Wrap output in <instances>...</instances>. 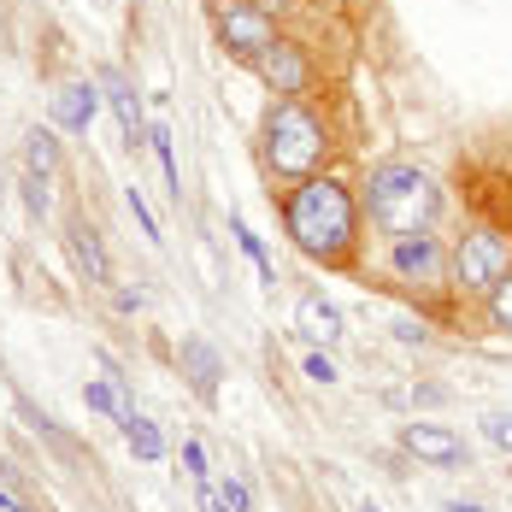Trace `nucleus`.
Masks as SVG:
<instances>
[{"instance_id": "nucleus-10", "label": "nucleus", "mask_w": 512, "mask_h": 512, "mask_svg": "<svg viewBox=\"0 0 512 512\" xmlns=\"http://www.w3.org/2000/svg\"><path fill=\"white\" fill-rule=\"evenodd\" d=\"M48 112H53V130L89 136V124H95V112H101V83H59Z\"/></svg>"}, {"instance_id": "nucleus-22", "label": "nucleus", "mask_w": 512, "mask_h": 512, "mask_svg": "<svg viewBox=\"0 0 512 512\" xmlns=\"http://www.w3.org/2000/svg\"><path fill=\"white\" fill-rule=\"evenodd\" d=\"M483 442L512 454V412H483Z\"/></svg>"}, {"instance_id": "nucleus-9", "label": "nucleus", "mask_w": 512, "mask_h": 512, "mask_svg": "<svg viewBox=\"0 0 512 512\" xmlns=\"http://www.w3.org/2000/svg\"><path fill=\"white\" fill-rule=\"evenodd\" d=\"M101 89H106V106L118 112V130H124V148L136 154V148H148V112H142V89L124 77V71H101Z\"/></svg>"}, {"instance_id": "nucleus-31", "label": "nucleus", "mask_w": 512, "mask_h": 512, "mask_svg": "<svg viewBox=\"0 0 512 512\" xmlns=\"http://www.w3.org/2000/svg\"><path fill=\"white\" fill-rule=\"evenodd\" d=\"M448 512H483L477 501H448Z\"/></svg>"}, {"instance_id": "nucleus-1", "label": "nucleus", "mask_w": 512, "mask_h": 512, "mask_svg": "<svg viewBox=\"0 0 512 512\" xmlns=\"http://www.w3.org/2000/svg\"><path fill=\"white\" fill-rule=\"evenodd\" d=\"M359 218H365L359 195L342 177H330V171H312V177L283 189V230H289V242L307 259L330 265V271H348L359 259Z\"/></svg>"}, {"instance_id": "nucleus-6", "label": "nucleus", "mask_w": 512, "mask_h": 512, "mask_svg": "<svg viewBox=\"0 0 512 512\" xmlns=\"http://www.w3.org/2000/svg\"><path fill=\"white\" fill-rule=\"evenodd\" d=\"M212 24H218V48L230 53V59H242V65H254L259 53L277 42V18L259 0H224Z\"/></svg>"}, {"instance_id": "nucleus-21", "label": "nucleus", "mask_w": 512, "mask_h": 512, "mask_svg": "<svg viewBox=\"0 0 512 512\" xmlns=\"http://www.w3.org/2000/svg\"><path fill=\"white\" fill-rule=\"evenodd\" d=\"M124 206H130V218H136V230H142L148 242H159V218H154V206H148V195H142L136 183L124 189Z\"/></svg>"}, {"instance_id": "nucleus-2", "label": "nucleus", "mask_w": 512, "mask_h": 512, "mask_svg": "<svg viewBox=\"0 0 512 512\" xmlns=\"http://www.w3.org/2000/svg\"><path fill=\"white\" fill-rule=\"evenodd\" d=\"M330 148H336V142H330V124H324L307 101L277 95V101L265 106L259 159H265V171H271L277 183H301V177H312V171H324Z\"/></svg>"}, {"instance_id": "nucleus-20", "label": "nucleus", "mask_w": 512, "mask_h": 512, "mask_svg": "<svg viewBox=\"0 0 512 512\" xmlns=\"http://www.w3.org/2000/svg\"><path fill=\"white\" fill-rule=\"evenodd\" d=\"M212 495L224 501L230 512H254V489L236 477V471H224V477H212Z\"/></svg>"}, {"instance_id": "nucleus-4", "label": "nucleus", "mask_w": 512, "mask_h": 512, "mask_svg": "<svg viewBox=\"0 0 512 512\" xmlns=\"http://www.w3.org/2000/svg\"><path fill=\"white\" fill-rule=\"evenodd\" d=\"M507 277H512V236L495 230V224H471L460 242H454V254H448L454 295L460 301H489L495 283H507Z\"/></svg>"}, {"instance_id": "nucleus-27", "label": "nucleus", "mask_w": 512, "mask_h": 512, "mask_svg": "<svg viewBox=\"0 0 512 512\" xmlns=\"http://www.w3.org/2000/svg\"><path fill=\"white\" fill-rule=\"evenodd\" d=\"M112 307L118 312H142V289H112Z\"/></svg>"}, {"instance_id": "nucleus-23", "label": "nucleus", "mask_w": 512, "mask_h": 512, "mask_svg": "<svg viewBox=\"0 0 512 512\" xmlns=\"http://www.w3.org/2000/svg\"><path fill=\"white\" fill-rule=\"evenodd\" d=\"M483 307H489V324L512 336V277H507V283H495V295H489Z\"/></svg>"}, {"instance_id": "nucleus-15", "label": "nucleus", "mask_w": 512, "mask_h": 512, "mask_svg": "<svg viewBox=\"0 0 512 512\" xmlns=\"http://www.w3.org/2000/svg\"><path fill=\"white\" fill-rule=\"evenodd\" d=\"M24 171H36V177H53L59 171V130L53 124H36L24 136Z\"/></svg>"}, {"instance_id": "nucleus-26", "label": "nucleus", "mask_w": 512, "mask_h": 512, "mask_svg": "<svg viewBox=\"0 0 512 512\" xmlns=\"http://www.w3.org/2000/svg\"><path fill=\"white\" fill-rule=\"evenodd\" d=\"M395 342H407V348H424V342H430V330H424V324H412V318H401V324H395Z\"/></svg>"}, {"instance_id": "nucleus-13", "label": "nucleus", "mask_w": 512, "mask_h": 512, "mask_svg": "<svg viewBox=\"0 0 512 512\" xmlns=\"http://www.w3.org/2000/svg\"><path fill=\"white\" fill-rule=\"evenodd\" d=\"M177 365H183V377H189V389H195L201 401H218V377H224V359L212 354L201 336H189V342L177 348Z\"/></svg>"}, {"instance_id": "nucleus-18", "label": "nucleus", "mask_w": 512, "mask_h": 512, "mask_svg": "<svg viewBox=\"0 0 512 512\" xmlns=\"http://www.w3.org/2000/svg\"><path fill=\"white\" fill-rule=\"evenodd\" d=\"M83 407H89V412H106V418H118L130 401L118 395V383H112V377H89V383H83Z\"/></svg>"}, {"instance_id": "nucleus-19", "label": "nucleus", "mask_w": 512, "mask_h": 512, "mask_svg": "<svg viewBox=\"0 0 512 512\" xmlns=\"http://www.w3.org/2000/svg\"><path fill=\"white\" fill-rule=\"evenodd\" d=\"M18 195H24V212H30V218H48L53 212V177L24 171V177H18Z\"/></svg>"}, {"instance_id": "nucleus-32", "label": "nucleus", "mask_w": 512, "mask_h": 512, "mask_svg": "<svg viewBox=\"0 0 512 512\" xmlns=\"http://www.w3.org/2000/svg\"><path fill=\"white\" fill-rule=\"evenodd\" d=\"M359 512H377V507H371V501H365V507H359Z\"/></svg>"}, {"instance_id": "nucleus-33", "label": "nucleus", "mask_w": 512, "mask_h": 512, "mask_svg": "<svg viewBox=\"0 0 512 512\" xmlns=\"http://www.w3.org/2000/svg\"><path fill=\"white\" fill-rule=\"evenodd\" d=\"M0 189H6V183H0Z\"/></svg>"}, {"instance_id": "nucleus-3", "label": "nucleus", "mask_w": 512, "mask_h": 512, "mask_svg": "<svg viewBox=\"0 0 512 512\" xmlns=\"http://www.w3.org/2000/svg\"><path fill=\"white\" fill-rule=\"evenodd\" d=\"M359 212L383 230V236H407V230H436L442 218V189L430 171H418L407 159L371 165L365 189H359Z\"/></svg>"}, {"instance_id": "nucleus-30", "label": "nucleus", "mask_w": 512, "mask_h": 512, "mask_svg": "<svg viewBox=\"0 0 512 512\" xmlns=\"http://www.w3.org/2000/svg\"><path fill=\"white\" fill-rule=\"evenodd\" d=\"M0 512H24L18 501H12V489H0Z\"/></svg>"}, {"instance_id": "nucleus-28", "label": "nucleus", "mask_w": 512, "mask_h": 512, "mask_svg": "<svg viewBox=\"0 0 512 512\" xmlns=\"http://www.w3.org/2000/svg\"><path fill=\"white\" fill-rule=\"evenodd\" d=\"M412 401L418 407H436V401H448V389H412Z\"/></svg>"}, {"instance_id": "nucleus-16", "label": "nucleus", "mask_w": 512, "mask_h": 512, "mask_svg": "<svg viewBox=\"0 0 512 512\" xmlns=\"http://www.w3.org/2000/svg\"><path fill=\"white\" fill-rule=\"evenodd\" d=\"M230 236H236V248L254 259V271H259V283H277V265H271V254H265V242H259L254 230H248V218L242 212H230Z\"/></svg>"}, {"instance_id": "nucleus-29", "label": "nucleus", "mask_w": 512, "mask_h": 512, "mask_svg": "<svg viewBox=\"0 0 512 512\" xmlns=\"http://www.w3.org/2000/svg\"><path fill=\"white\" fill-rule=\"evenodd\" d=\"M201 512H230L218 495H212V483H201Z\"/></svg>"}, {"instance_id": "nucleus-12", "label": "nucleus", "mask_w": 512, "mask_h": 512, "mask_svg": "<svg viewBox=\"0 0 512 512\" xmlns=\"http://www.w3.org/2000/svg\"><path fill=\"white\" fill-rule=\"evenodd\" d=\"M295 324H301V336L318 342V348H336L342 336H348V318L336 301H324V295H301V307H295Z\"/></svg>"}, {"instance_id": "nucleus-11", "label": "nucleus", "mask_w": 512, "mask_h": 512, "mask_svg": "<svg viewBox=\"0 0 512 512\" xmlns=\"http://www.w3.org/2000/svg\"><path fill=\"white\" fill-rule=\"evenodd\" d=\"M65 248H71L77 271H83L95 289H112V259H106V242L89 218H71V224H65Z\"/></svg>"}, {"instance_id": "nucleus-25", "label": "nucleus", "mask_w": 512, "mask_h": 512, "mask_svg": "<svg viewBox=\"0 0 512 512\" xmlns=\"http://www.w3.org/2000/svg\"><path fill=\"white\" fill-rule=\"evenodd\" d=\"M301 371H307L312 383H336V359H330V348H312Z\"/></svg>"}, {"instance_id": "nucleus-7", "label": "nucleus", "mask_w": 512, "mask_h": 512, "mask_svg": "<svg viewBox=\"0 0 512 512\" xmlns=\"http://www.w3.org/2000/svg\"><path fill=\"white\" fill-rule=\"evenodd\" d=\"M254 77L271 89V95H295V101H301V95L312 89V59H307L301 42H283V36H277V42L254 59Z\"/></svg>"}, {"instance_id": "nucleus-17", "label": "nucleus", "mask_w": 512, "mask_h": 512, "mask_svg": "<svg viewBox=\"0 0 512 512\" xmlns=\"http://www.w3.org/2000/svg\"><path fill=\"white\" fill-rule=\"evenodd\" d=\"M148 148H154L159 171H165V189H171V201H183V177H177V148H171V130H165V124H154V130H148Z\"/></svg>"}, {"instance_id": "nucleus-8", "label": "nucleus", "mask_w": 512, "mask_h": 512, "mask_svg": "<svg viewBox=\"0 0 512 512\" xmlns=\"http://www.w3.org/2000/svg\"><path fill=\"white\" fill-rule=\"evenodd\" d=\"M401 448H407L418 465H442V471H454V465L471 460V448H465L460 430H454V424H430V418L401 424Z\"/></svg>"}, {"instance_id": "nucleus-14", "label": "nucleus", "mask_w": 512, "mask_h": 512, "mask_svg": "<svg viewBox=\"0 0 512 512\" xmlns=\"http://www.w3.org/2000/svg\"><path fill=\"white\" fill-rule=\"evenodd\" d=\"M118 430H124V448H130L136 460H148V465L165 460V436H159L154 418H142V412H136V401L118 412Z\"/></svg>"}, {"instance_id": "nucleus-24", "label": "nucleus", "mask_w": 512, "mask_h": 512, "mask_svg": "<svg viewBox=\"0 0 512 512\" xmlns=\"http://www.w3.org/2000/svg\"><path fill=\"white\" fill-rule=\"evenodd\" d=\"M183 471H189V483H195V489H201V483H212V465H206V448L195 442V436L183 442Z\"/></svg>"}, {"instance_id": "nucleus-5", "label": "nucleus", "mask_w": 512, "mask_h": 512, "mask_svg": "<svg viewBox=\"0 0 512 512\" xmlns=\"http://www.w3.org/2000/svg\"><path fill=\"white\" fill-rule=\"evenodd\" d=\"M383 265L401 289H442L448 283V248L436 230H407V236H389Z\"/></svg>"}]
</instances>
